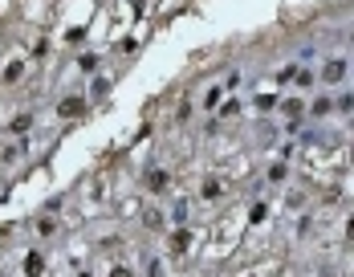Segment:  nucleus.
<instances>
[{
	"label": "nucleus",
	"instance_id": "f257e3e1",
	"mask_svg": "<svg viewBox=\"0 0 354 277\" xmlns=\"http://www.w3.org/2000/svg\"><path fill=\"white\" fill-rule=\"evenodd\" d=\"M346 74V66H342V61H330V66L326 70H322V78H326V86H338V78Z\"/></svg>",
	"mask_w": 354,
	"mask_h": 277
}]
</instances>
